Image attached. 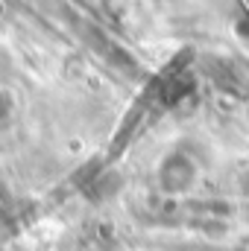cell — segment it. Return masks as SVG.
<instances>
[{"instance_id": "6da1fadb", "label": "cell", "mask_w": 249, "mask_h": 251, "mask_svg": "<svg viewBox=\"0 0 249 251\" xmlns=\"http://www.w3.org/2000/svg\"><path fill=\"white\" fill-rule=\"evenodd\" d=\"M196 184V170L193 164L182 158V155H173L161 164L158 170V187L164 196H185L190 193V187Z\"/></svg>"}]
</instances>
